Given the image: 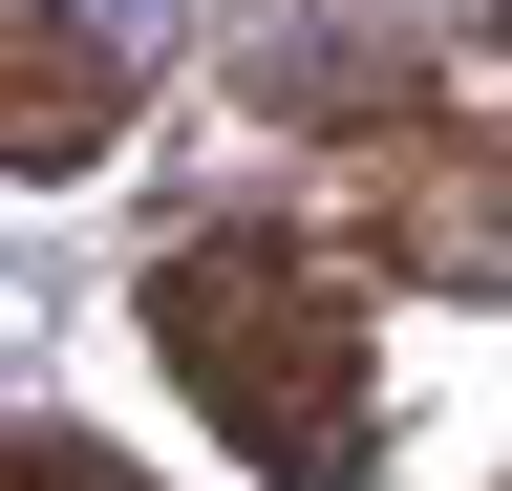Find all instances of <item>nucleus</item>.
Listing matches in <instances>:
<instances>
[{"label": "nucleus", "instance_id": "20e7f679", "mask_svg": "<svg viewBox=\"0 0 512 491\" xmlns=\"http://www.w3.org/2000/svg\"><path fill=\"white\" fill-rule=\"evenodd\" d=\"M0 491H150V470H107V449H64V427H22V470Z\"/></svg>", "mask_w": 512, "mask_h": 491}, {"label": "nucleus", "instance_id": "f257e3e1", "mask_svg": "<svg viewBox=\"0 0 512 491\" xmlns=\"http://www.w3.org/2000/svg\"><path fill=\"white\" fill-rule=\"evenodd\" d=\"M150 363L192 385V427L256 470V491H363L384 449V363H363V299L320 235H171L150 257Z\"/></svg>", "mask_w": 512, "mask_h": 491}, {"label": "nucleus", "instance_id": "f03ea898", "mask_svg": "<svg viewBox=\"0 0 512 491\" xmlns=\"http://www.w3.org/2000/svg\"><path fill=\"white\" fill-rule=\"evenodd\" d=\"M128 129V43L86 0H22V43H0V171H86Z\"/></svg>", "mask_w": 512, "mask_h": 491}, {"label": "nucleus", "instance_id": "7ed1b4c3", "mask_svg": "<svg viewBox=\"0 0 512 491\" xmlns=\"http://www.w3.org/2000/svg\"><path fill=\"white\" fill-rule=\"evenodd\" d=\"M363 235L491 278V257H512V150H384V171H363Z\"/></svg>", "mask_w": 512, "mask_h": 491}]
</instances>
